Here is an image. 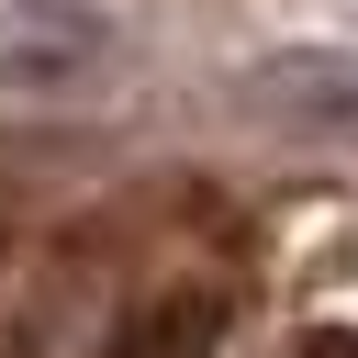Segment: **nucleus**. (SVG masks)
Segmentation results:
<instances>
[{"mask_svg": "<svg viewBox=\"0 0 358 358\" xmlns=\"http://www.w3.org/2000/svg\"><path fill=\"white\" fill-rule=\"evenodd\" d=\"M112 56V22L90 0H0V90H67Z\"/></svg>", "mask_w": 358, "mask_h": 358, "instance_id": "nucleus-2", "label": "nucleus"}, {"mask_svg": "<svg viewBox=\"0 0 358 358\" xmlns=\"http://www.w3.org/2000/svg\"><path fill=\"white\" fill-rule=\"evenodd\" d=\"M246 123L302 134V145H358V45H280L235 78Z\"/></svg>", "mask_w": 358, "mask_h": 358, "instance_id": "nucleus-1", "label": "nucleus"}, {"mask_svg": "<svg viewBox=\"0 0 358 358\" xmlns=\"http://www.w3.org/2000/svg\"><path fill=\"white\" fill-rule=\"evenodd\" d=\"M213 347H224V302L213 291H168V302L123 313L101 358H213Z\"/></svg>", "mask_w": 358, "mask_h": 358, "instance_id": "nucleus-3", "label": "nucleus"}]
</instances>
